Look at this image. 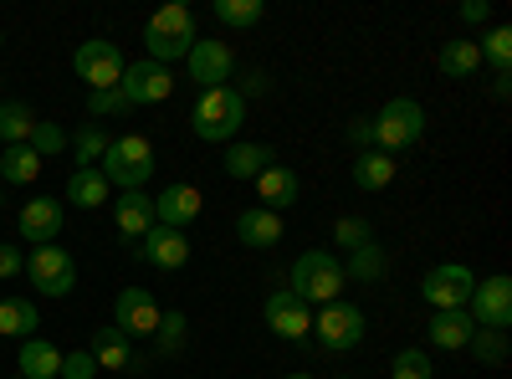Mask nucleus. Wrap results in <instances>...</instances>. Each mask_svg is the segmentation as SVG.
Segmentation results:
<instances>
[{
  "label": "nucleus",
  "instance_id": "nucleus-41",
  "mask_svg": "<svg viewBox=\"0 0 512 379\" xmlns=\"http://www.w3.org/2000/svg\"><path fill=\"white\" fill-rule=\"evenodd\" d=\"M134 103H128L118 88H108V93H88V113L93 118H118V113H128Z\"/></svg>",
  "mask_w": 512,
  "mask_h": 379
},
{
  "label": "nucleus",
  "instance_id": "nucleus-44",
  "mask_svg": "<svg viewBox=\"0 0 512 379\" xmlns=\"http://www.w3.org/2000/svg\"><path fill=\"white\" fill-rule=\"evenodd\" d=\"M461 21H472V26L492 21V0H466V6H461Z\"/></svg>",
  "mask_w": 512,
  "mask_h": 379
},
{
  "label": "nucleus",
  "instance_id": "nucleus-48",
  "mask_svg": "<svg viewBox=\"0 0 512 379\" xmlns=\"http://www.w3.org/2000/svg\"><path fill=\"white\" fill-rule=\"evenodd\" d=\"M0 47H6V36H0Z\"/></svg>",
  "mask_w": 512,
  "mask_h": 379
},
{
  "label": "nucleus",
  "instance_id": "nucleus-47",
  "mask_svg": "<svg viewBox=\"0 0 512 379\" xmlns=\"http://www.w3.org/2000/svg\"><path fill=\"white\" fill-rule=\"evenodd\" d=\"M338 379H354V374H338Z\"/></svg>",
  "mask_w": 512,
  "mask_h": 379
},
{
  "label": "nucleus",
  "instance_id": "nucleus-13",
  "mask_svg": "<svg viewBox=\"0 0 512 379\" xmlns=\"http://www.w3.org/2000/svg\"><path fill=\"white\" fill-rule=\"evenodd\" d=\"M262 318H267V328L277 333V339H287V344H308L313 339V308L303 298H292L287 287H277L272 298H267Z\"/></svg>",
  "mask_w": 512,
  "mask_h": 379
},
{
  "label": "nucleus",
  "instance_id": "nucleus-42",
  "mask_svg": "<svg viewBox=\"0 0 512 379\" xmlns=\"http://www.w3.org/2000/svg\"><path fill=\"white\" fill-rule=\"evenodd\" d=\"M21 272H26V257H21V246L0 241V282H11V277H21Z\"/></svg>",
  "mask_w": 512,
  "mask_h": 379
},
{
  "label": "nucleus",
  "instance_id": "nucleus-19",
  "mask_svg": "<svg viewBox=\"0 0 512 379\" xmlns=\"http://www.w3.org/2000/svg\"><path fill=\"white\" fill-rule=\"evenodd\" d=\"M472 313L466 308H451V313H431V323H425V339H431V349H466L472 344Z\"/></svg>",
  "mask_w": 512,
  "mask_h": 379
},
{
  "label": "nucleus",
  "instance_id": "nucleus-39",
  "mask_svg": "<svg viewBox=\"0 0 512 379\" xmlns=\"http://www.w3.org/2000/svg\"><path fill=\"white\" fill-rule=\"evenodd\" d=\"M31 149H36L41 159H47V154H62V149H67V134L57 129V123H41V118H36V129H31Z\"/></svg>",
  "mask_w": 512,
  "mask_h": 379
},
{
  "label": "nucleus",
  "instance_id": "nucleus-38",
  "mask_svg": "<svg viewBox=\"0 0 512 379\" xmlns=\"http://www.w3.org/2000/svg\"><path fill=\"white\" fill-rule=\"evenodd\" d=\"M333 241H338V246H349V251H359V246L374 241V226H369L364 216H344V221L333 226Z\"/></svg>",
  "mask_w": 512,
  "mask_h": 379
},
{
  "label": "nucleus",
  "instance_id": "nucleus-37",
  "mask_svg": "<svg viewBox=\"0 0 512 379\" xmlns=\"http://www.w3.org/2000/svg\"><path fill=\"white\" fill-rule=\"evenodd\" d=\"M466 349H472L482 364H502V359H507V333H497V328H477Z\"/></svg>",
  "mask_w": 512,
  "mask_h": 379
},
{
  "label": "nucleus",
  "instance_id": "nucleus-4",
  "mask_svg": "<svg viewBox=\"0 0 512 379\" xmlns=\"http://www.w3.org/2000/svg\"><path fill=\"white\" fill-rule=\"evenodd\" d=\"M98 175L118 190H144V180L154 175V144L144 134H118L98 159Z\"/></svg>",
  "mask_w": 512,
  "mask_h": 379
},
{
  "label": "nucleus",
  "instance_id": "nucleus-24",
  "mask_svg": "<svg viewBox=\"0 0 512 379\" xmlns=\"http://www.w3.org/2000/svg\"><path fill=\"white\" fill-rule=\"evenodd\" d=\"M36 328H41V318H36V303L31 298H0V339H36Z\"/></svg>",
  "mask_w": 512,
  "mask_h": 379
},
{
  "label": "nucleus",
  "instance_id": "nucleus-3",
  "mask_svg": "<svg viewBox=\"0 0 512 379\" xmlns=\"http://www.w3.org/2000/svg\"><path fill=\"white\" fill-rule=\"evenodd\" d=\"M344 262L333 257V251H303V257L292 262V282H287V292L292 298H303L308 308L318 303V308H328V303H338L344 298Z\"/></svg>",
  "mask_w": 512,
  "mask_h": 379
},
{
  "label": "nucleus",
  "instance_id": "nucleus-32",
  "mask_svg": "<svg viewBox=\"0 0 512 379\" xmlns=\"http://www.w3.org/2000/svg\"><path fill=\"white\" fill-rule=\"evenodd\" d=\"M384 277V251L369 241L359 251H349V262H344V282H379Z\"/></svg>",
  "mask_w": 512,
  "mask_h": 379
},
{
  "label": "nucleus",
  "instance_id": "nucleus-22",
  "mask_svg": "<svg viewBox=\"0 0 512 379\" xmlns=\"http://www.w3.org/2000/svg\"><path fill=\"white\" fill-rule=\"evenodd\" d=\"M236 236H241V246H277L282 241V216L277 210H267V205H251V210H241L236 216Z\"/></svg>",
  "mask_w": 512,
  "mask_h": 379
},
{
  "label": "nucleus",
  "instance_id": "nucleus-34",
  "mask_svg": "<svg viewBox=\"0 0 512 379\" xmlns=\"http://www.w3.org/2000/svg\"><path fill=\"white\" fill-rule=\"evenodd\" d=\"M108 144H113V134L103 129V123H88V129L77 134V170H98V159H103Z\"/></svg>",
  "mask_w": 512,
  "mask_h": 379
},
{
  "label": "nucleus",
  "instance_id": "nucleus-10",
  "mask_svg": "<svg viewBox=\"0 0 512 379\" xmlns=\"http://www.w3.org/2000/svg\"><path fill=\"white\" fill-rule=\"evenodd\" d=\"M26 272H31V287L41 292V298H67V292L77 287V262L62 246H36Z\"/></svg>",
  "mask_w": 512,
  "mask_h": 379
},
{
  "label": "nucleus",
  "instance_id": "nucleus-21",
  "mask_svg": "<svg viewBox=\"0 0 512 379\" xmlns=\"http://www.w3.org/2000/svg\"><path fill=\"white\" fill-rule=\"evenodd\" d=\"M277 164V149L272 144H246V139H236L231 149H226V159H221V170L231 175V180H256L262 170H272Z\"/></svg>",
  "mask_w": 512,
  "mask_h": 379
},
{
  "label": "nucleus",
  "instance_id": "nucleus-14",
  "mask_svg": "<svg viewBox=\"0 0 512 379\" xmlns=\"http://www.w3.org/2000/svg\"><path fill=\"white\" fill-rule=\"evenodd\" d=\"M466 313H472V323L477 328H497V333H507L512 328V277H487V282H477L472 287V303H466Z\"/></svg>",
  "mask_w": 512,
  "mask_h": 379
},
{
  "label": "nucleus",
  "instance_id": "nucleus-17",
  "mask_svg": "<svg viewBox=\"0 0 512 379\" xmlns=\"http://www.w3.org/2000/svg\"><path fill=\"white\" fill-rule=\"evenodd\" d=\"M139 257H144L149 267H159V272H180V267L190 262V236L175 231V226H154V231L144 236V246H139Z\"/></svg>",
  "mask_w": 512,
  "mask_h": 379
},
{
  "label": "nucleus",
  "instance_id": "nucleus-20",
  "mask_svg": "<svg viewBox=\"0 0 512 379\" xmlns=\"http://www.w3.org/2000/svg\"><path fill=\"white\" fill-rule=\"evenodd\" d=\"M88 354L98 359V369H144V354H134V339H123L113 323L93 333V349Z\"/></svg>",
  "mask_w": 512,
  "mask_h": 379
},
{
  "label": "nucleus",
  "instance_id": "nucleus-18",
  "mask_svg": "<svg viewBox=\"0 0 512 379\" xmlns=\"http://www.w3.org/2000/svg\"><path fill=\"white\" fill-rule=\"evenodd\" d=\"M113 226H118V236H128V241H144V236L154 231V200H149L144 190H123V195L113 200Z\"/></svg>",
  "mask_w": 512,
  "mask_h": 379
},
{
  "label": "nucleus",
  "instance_id": "nucleus-36",
  "mask_svg": "<svg viewBox=\"0 0 512 379\" xmlns=\"http://www.w3.org/2000/svg\"><path fill=\"white\" fill-rule=\"evenodd\" d=\"M390 379H436V364L425 349H400L390 364Z\"/></svg>",
  "mask_w": 512,
  "mask_h": 379
},
{
  "label": "nucleus",
  "instance_id": "nucleus-40",
  "mask_svg": "<svg viewBox=\"0 0 512 379\" xmlns=\"http://www.w3.org/2000/svg\"><path fill=\"white\" fill-rule=\"evenodd\" d=\"M57 379H98V359H93L88 349H72V354H62Z\"/></svg>",
  "mask_w": 512,
  "mask_h": 379
},
{
  "label": "nucleus",
  "instance_id": "nucleus-31",
  "mask_svg": "<svg viewBox=\"0 0 512 379\" xmlns=\"http://www.w3.org/2000/svg\"><path fill=\"white\" fill-rule=\"evenodd\" d=\"M185 333H190V318L180 308H164V318L154 328V354H180L185 349Z\"/></svg>",
  "mask_w": 512,
  "mask_h": 379
},
{
  "label": "nucleus",
  "instance_id": "nucleus-16",
  "mask_svg": "<svg viewBox=\"0 0 512 379\" xmlns=\"http://www.w3.org/2000/svg\"><path fill=\"white\" fill-rule=\"evenodd\" d=\"M200 190L195 185H185V180H175V185H164L159 195H154V226H175V231H185L195 216H200Z\"/></svg>",
  "mask_w": 512,
  "mask_h": 379
},
{
  "label": "nucleus",
  "instance_id": "nucleus-1",
  "mask_svg": "<svg viewBox=\"0 0 512 379\" xmlns=\"http://www.w3.org/2000/svg\"><path fill=\"white\" fill-rule=\"evenodd\" d=\"M195 11L185 6V0H169V6H159L149 21H144V47H149V62L169 67V62H185L190 47H195Z\"/></svg>",
  "mask_w": 512,
  "mask_h": 379
},
{
  "label": "nucleus",
  "instance_id": "nucleus-35",
  "mask_svg": "<svg viewBox=\"0 0 512 379\" xmlns=\"http://www.w3.org/2000/svg\"><path fill=\"white\" fill-rule=\"evenodd\" d=\"M262 11H267L262 0H216V21L221 26H236V31L241 26H256V21H262Z\"/></svg>",
  "mask_w": 512,
  "mask_h": 379
},
{
  "label": "nucleus",
  "instance_id": "nucleus-43",
  "mask_svg": "<svg viewBox=\"0 0 512 379\" xmlns=\"http://www.w3.org/2000/svg\"><path fill=\"white\" fill-rule=\"evenodd\" d=\"M349 144H354L359 154L374 144V118H354V123H349Z\"/></svg>",
  "mask_w": 512,
  "mask_h": 379
},
{
  "label": "nucleus",
  "instance_id": "nucleus-5",
  "mask_svg": "<svg viewBox=\"0 0 512 379\" xmlns=\"http://www.w3.org/2000/svg\"><path fill=\"white\" fill-rule=\"evenodd\" d=\"M420 134H425V108L415 98H390L374 113V144L384 154H400V149L420 144Z\"/></svg>",
  "mask_w": 512,
  "mask_h": 379
},
{
  "label": "nucleus",
  "instance_id": "nucleus-15",
  "mask_svg": "<svg viewBox=\"0 0 512 379\" xmlns=\"http://www.w3.org/2000/svg\"><path fill=\"white\" fill-rule=\"evenodd\" d=\"M16 231H21V241H31V246H52V241L62 236V200L31 195V200L21 205V216H16Z\"/></svg>",
  "mask_w": 512,
  "mask_h": 379
},
{
  "label": "nucleus",
  "instance_id": "nucleus-27",
  "mask_svg": "<svg viewBox=\"0 0 512 379\" xmlns=\"http://www.w3.org/2000/svg\"><path fill=\"white\" fill-rule=\"evenodd\" d=\"M67 200H72L77 210H98V205L113 200V185H108L98 170H72V180H67Z\"/></svg>",
  "mask_w": 512,
  "mask_h": 379
},
{
  "label": "nucleus",
  "instance_id": "nucleus-26",
  "mask_svg": "<svg viewBox=\"0 0 512 379\" xmlns=\"http://www.w3.org/2000/svg\"><path fill=\"white\" fill-rule=\"evenodd\" d=\"M36 175H41V154L31 144L0 149V185H31Z\"/></svg>",
  "mask_w": 512,
  "mask_h": 379
},
{
  "label": "nucleus",
  "instance_id": "nucleus-45",
  "mask_svg": "<svg viewBox=\"0 0 512 379\" xmlns=\"http://www.w3.org/2000/svg\"><path fill=\"white\" fill-rule=\"evenodd\" d=\"M236 93H241V98H262V93H272V77H262V72H251V77L241 82Z\"/></svg>",
  "mask_w": 512,
  "mask_h": 379
},
{
  "label": "nucleus",
  "instance_id": "nucleus-8",
  "mask_svg": "<svg viewBox=\"0 0 512 379\" xmlns=\"http://www.w3.org/2000/svg\"><path fill=\"white\" fill-rule=\"evenodd\" d=\"M472 287H477V277H472V267H466V262H441V267L425 272L420 298L431 303V313H451V308L472 303Z\"/></svg>",
  "mask_w": 512,
  "mask_h": 379
},
{
  "label": "nucleus",
  "instance_id": "nucleus-2",
  "mask_svg": "<svg viewBox=\"0 0 512 379\" xmlns=\"http://www.w3.org/2000/svg\"><path fill=\"white\" fill-rule=\"evenodd\" d=\"M241 123H246V98L231 88V82L195 98V113H190L195 139H205V144H236Z\"/></svg>",
  "mask_w": 512,
  "mask_h": 379
},
{
  "label": "nucleus",
  "instance_id": "nucleus-12",
  "mask_svg": "<svg viewBox=\"0 0 512 379\" xmlns=\"http://www.w3.org/2000/svg\"><path fill=\"white\" fill-rule=\"evenodd\" d=\"M159 318H164V308L154 303V292H144V287H123V292H118L113 328L123 333V339H154Z\"/></svg>",
  "mask_w": 512,
  "mask_h": 379
},
{
  "label": "nucleus",
  "instance_id": "nucleus-50",
  "mask_svg": "<svg viewBox=\"0 0 512 379\" xmlns=\"http://www.w3.org/2000/svg\"><path fill=\"white\" fill-rule=\"evenodd\" d=\"M0 190H6V185H0Z\"/></svg>",
  "mask_w": 512,
  "mask_h": 379
},
{
  "label": "nucleus",
  "instance_id": "nucleus-23",
  "mask_svg": "<svg viewBox=\"0 0 512 379\" xmlns=\"http://www.w3.org/2000/svg\"><path fill=\"white\" fill-rule=\"evenodd\" d=\"M395 175H400V159L384 154V149H364V154L354 159V185H359V190H384Z\"/></svg>",
  "mask_w": 512,
  "mask_h": 379
},
{
  "label": "nucleus",
  "instance_id": "nucleus-46",
  "mask_svg": "<svg viewBox=\"0 0 512 379\" xmlns=\"http://www.w3.org/2000/svg\"><path fill=\"white\" fill-rule=\"evenodd\" d=\"M287 379H313V374H287Z\"/></svg>",
  "mask_w": 512,
  "mask_h": 379
},
{
  "label": "nucleus",
  "instance_id": "nucleus-30",
  "mask_svg": "<svg viewBox=\"0 0 512 379\" xmlns=\"http://www.w3.org/2000/svg\"><path fill=\"white\" fill-rule=\"evenodd\" d=\"M31 129H36V113L26 103H0V144H31Z\"/></svg>",
  "mask_w": 512,
  "mask_h": 379
},
{
  "label": "nucleus",
  "instance_id": "nucleus-49",
  "mask_svg": "<svg viewBox=\"0 0 512 379\" xmlns=\"http://www.w3.org/2000/svg\"><path fill=\"white\" fill-rule=\"evenodd\" d=\"M11 379H21V374H11Z\"/></svg>",
  "mask_w": 512,
  "mask_h": 379
},
{
  "label": "nucleus",
  "instance_id": "nucleus-11",
  "mask_svg": "<svg viewBox=\"0 0 512 379\" xmlns=\"http://www.w3.org/2000/svg\"><path fill=\"white\" fill-rule=\"evenodd\" d=\"M118 93L134 103V108H149V103H164L169 93H175V72L139 57V62H128L123 67V82H118Z\"/></svg>",
  "mask_w": 512,
  "mask_h": 379
},
{
  "label": "nucleus",
  "instance_id": "nucleus-29",
  "mask_svg": "<svg viewBox=\"0 0 512 379\" xmlns=\"http://www.w3.org/2000/svg\"><path fill=\"white\" fill-rule=\"evenodd\" d=\"M441 72L446 77H477L482 72V52H477V41H441Z\"/></svg>",
  "mask_w": 512,
  "mask_h": 379
},
{
  "label": "nucleus",
  "instance_id": "nucleus-33",
  "mask_svg": "<svg viewBox=\"0 0 512 379\" xmlns=\"http://www.w3.org/2000/svg\"><path fill=\"white\" fill-rule=\"evenodd\" d=\"M477 52L492 62L497 77H507V67H512V31H507V26H492V31L477 41Z\"/></svg>",
  "mask_w": 512,
  "mask_h": 379
},
{
  "label": "nucleus",
  "instance_id": "nucleus-6",
  "mask_svg": "<svg viewBox=\"0 0 512 379\" xmlns=\"http://www.w3.org/2000/svg\"><path fill=\"white\" fill-rule=\"evenodd\" d=\"M313 339H318V349H328V354H349V349H359V339H364V313H359V303H328V308H318L313 313Z\"/></svg>",
  "mask_w": 512,
  "mask_h": 379
},
{
  "label": "nucleus",
  "instance_id": "nucleus-7",
  "mask_svg": "<svg viewBox=\"0 0 512 379\" xmlns=\"http://www.w3.org/2000/svg\"><path fill=\"white\" fill-rule=\"evenodd\" d=\"M123 52H118V41H103V36H93V41H82V47L72 52V72L88 82L93 93H108V88H118L123 82Z\"/></svg>",
  "mask_w": 512,
  "mask_h": 379
},
{
  "label": "nucleus",
  "instance_id": "nucleus-28",
  "mask_svg": "<svg viewBox=\"0 0 512 379\" xmlns=\"http://www.w3.org/2000/svg\"><path fill=\"white\" fill-rule=\"evenodd\" d=\"M62 369V349L47 339H26L21 344V379H57Z\"/></svg>",
  "mask_w": 512,
  "mask_h": 379
},
{
  "label": "nucleus",
  "instance_id": "nucleus-9",
  "mask_svg": "<svg viewBox=\"0 0 512 379\" xmlns=\"http://www.w3.org/2000/svg\"><path fill=\"white\" fill-rule=\"evenodd\" d=\"M185 67H190V82H200V93H210V88H226V82L236 77V52H231V41L195 36Z\"/></svg>",
  "mask_w": 512,
  "mask_h": 379
},
{
  "label": "nucleus",
  "instance_id": "nucleus-25",
  "mask_svg": "<svg viewBox=\"0 0 512 379\" xmlns=\"http://www.w3.org/2000/svg\"><path fill=\"white\" fill-rule=\"evenodd\" d=\"M256 195H262L267 210H277V216H282V205L297 200V175L287 170V164H272V170L256 175Z\"/></svg>",
  "mask_w": 512,
  "mask_h": 379
}]
</instances>
